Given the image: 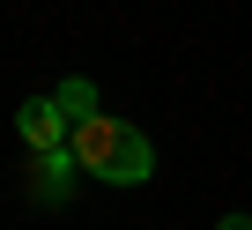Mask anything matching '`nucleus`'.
Returning <instances> with one entry per match:
<instances>
[{
    "mask_svg": "<svg viewBox=\"0 0 252 230\" xmlns=\"http://www.w3.org/2000/svg\"><path fill=\"white\" fill-rule=\"evenodd\" d=\"M15 134H23L30 149H67V134H74V119L60 111V97H30V104L15 111Z\"/></svg>",
    "mask_w": 252,
    "mask_h": 230,
    "instance_id": "nucleus-3",
    "label": "nucleus"
},
{
    "mask_svg": "<svg viewBox=\"0 0 252 230\" xmlns=\"http://www.w3.org/2000/svg\"><path fill=\"white\" fill-rule=\"evenodd\" d=\"M52 97H60V111H67V119H96V89H89V82H60Z\"/></svg>",
    "mask_w": 252,
    "mask_h": 230,
    "instance_id": "nucleus-4",
    "label": "nucleus"
},
{
    "mask_svg": "<svg viewBox=\"0 0 252 230\" xmlns=\"http://www.w3.org/2000/svg\"><path fill=\"white\" fill-rule=\"evenodd\" d=\"M67 149H74L82 178H104V186H149L156 178V141L141 127H126V119H104V111L96 119H74Z\"/></svg>",
    "mask_w": 252,
    "mask_h": 230,
    "instance_id": "nucleus-1",
    "label": "nucleus"
},
{
    "mask_svg": "<svg viewBox=\"0 0 252 230\" xmlns=\"http://www.w3.org/2000/svg\"><path fill=\"white\" fill-rule=\"evenodd\" d=\"M215 230H252V215H222V223H215Z\"/></svg>",
    "mask_w": 252,
    "mask_h": 230,
    "instance_id": "nucleus-5",
    "label": "nucleus"
},
{
    "mask_svg": "<svg viewBox=\"0 0 252 230\" xmlns=\"http://www.w3.org/2000/svg\"><path fill=\"white\" fill-rule=\"evenodd\" d=\"M74 178H82L74 149H30V193H37L45 208H60V200L74 193Z\"/></svg>",
    "mask_w": 252,
    "mask_h": 230,
    "instance_id": "nucleus-2",
    "label": "nucleus"
}]
</instances>
